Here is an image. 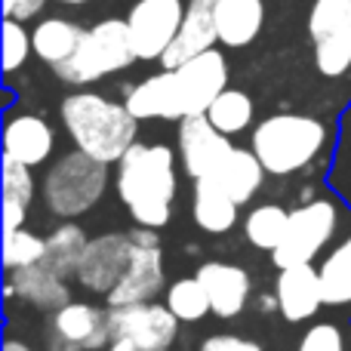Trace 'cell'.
<instances>
[{
	"label": "cell",
	"instance_id": "obj_1",
	"mask_svg": "<svg viewBox=\"0 0 351 351\" xmlns=\"http://www.w3.org/2000/svg\"><path fill=\"white\" fill-rule=\"evenodd\" d=\"M114 191L136 225L164 228L173 219L179 191L173 148L164 142H136L114 164Z\"/></svg>",
	"mask_w": 351,
	"mask_h": 351
},
{
	"label": "cell",
	"instance_id": "obj_2",
	"mask_svg": "<svg viewBox=\"0 0 351 351\" xmlns=\"http://www.w3.org/2000/svg\"><path fill=\"white\" fill-rule=\"evenodd\" d=\"M62 123L74 148L102 164H117L136 145L139 133V121L127 108V102H114L93 90H80L62 99Z\"/></svg>",
	"mask_w": 351,
	"mask_h": 351
},
{
	"label": "cell",
	"instance_id": "obj_3",
	"mask_svg": "<svg viewBox=\"0 0 351 351\" xmlns=\"http://www.w3.org/2000/svg\"><path fill=\"white\" fill-rule=\"evenodd\" d=\"M330 130L321 117L311 114H268L250 136V148L262 160L268 176H293L311 167L327 148Z\"/></svg>",
	"mask_w": 351,
	"mask_h": 351
},
{
	"label": "cell",
	"instance_id": "obj_4",
	"mask_svg": "<svg viewBox=\"0 0 351 351\" xmlns=\"http://www.w3.org/2000/svg\"><path fill=\"white\" fill-rule=\"evenodd\" d=\"M108 167L111 164L90 158L80 148H74V152L62 154L59 160H53L40 182V194H43L47 210L59 219H77L84 213H90L105 197Z\"/></svg>",
	"mask_w": 351,
	"mask_h": 351
},
{
	"label": "cell",
	"instance_id": "obj_5",
	"mask_svg": "<svg viewBox=\"0 0 351 351\" xmlns=\"http://www.w3.org/2000/svg\"><path fill=\"white\" fill-rule=\"evenodd\" d=\"M136 59L139 56H136L133 40H130L127 19H102L93 28H86L77 53L68 62H62L59 68H53V71L65 84L86 86V84H96V80L108 77V74L130 68Z\"/></svg>",
	"mask_w": 351,
	"mask_h": 351
},
{
	"label": "cell",
	"instance_id": "obj_6",
	"mask_svg": "<svg viewBox=\"0 0 351 351\" xmlns=\"http://www.w3.org/2000/svg\"><path fill=\"white\" fill-rule=\"evenodd\" d=\"M336 228H339V206H336V200L315 197L308 204L296 206V210H290V225H287V234L280 241V247L271 253V262L278 268L315 262L336 237Z\"/></svg>",
	"mask_w": 351,
	"mask_h": 351
},
{
	"label": "cell",
	"instance_id": "obj_7",
	"mask_svg": "<svg viewBox=\"0 0 351 351\" xmlns=\"http://www.w3.org/2000/svg\"><path fill=\"white\" fill-rule=\"evenodd\" d=\"M130 237H133V256H130V265L123 278L117 280V287L105 296V308L154 302V296L167 293V271L158 231L139 225L136 231H130Z\"/></svg>",
	"mask_w": 351,
	"mask_h": 351
},
{
	"label": "cell",
	"instance_id": "obj_8",
	"mask_svg": "<svg viewBox=\"0 0 351 351\" xmlns=\"http://www.w3.org/2000/svg\"><path fill=\"white\" fill-rule=\"evenodd\" d=\"M315 68L324 77L351 71V0H315L308 10Z\"/></svg>",
	"mask_w": 351,
	"mask_h": 351
},
{
	"label": "cell",
	"instance_id": "obj_9",
	"mask_svg": "<svg viewBox=\"0 0 351 351\" xmlns=\"http://www.w3.org/2000/svg\"><path fill=\"white\" fill-rule=\"evenodd\" d=\"M179 324L182 321L167 308V302H139L108 308L111 342L130 339L139 351H170L176 333H179Z\"/></svg>",
	"mask_w": 351,
	"mask_h": 351
},
{
	"label": "cell",
	"instance_id": "obj_10",
	"mask_svg": "<svg viewBox=\"0 0 351 351\" xmlns=\"http://www.w3.org/2000/svg\"><path fill=\"white\" fill-rule=\"evenodd\" d=\"M111 346L108 308L90 302H68L49 315L47 351H102Z\"/></svg>",
	"mask_w": 351,
	"mask_h": 351
},
{
	"label": "cell",
	"instance_id": "obj_11",
	"mask_svg": "<svg viewBox=\"0 0 351 351\" xmlns=\"http://www.w3.org/2000/svg\"><path fill=\"white\" fill-rule=\"evenodd\" d=\"M185 19V3L182 0H136V6L127 16L130 40L139 59L154 62L164 59Z\"/></svg>",
	"mask_w": 351,
	"mask_h": 351
},
{
	"label": "cell",
	"instance_id": "obj_12",
	"mask_svg": "<svg viewBox=\"0 0 351 351\" xmlns=\"http://www.w3.org/2000/svg\"><path fill=\"white\" fill-rule=\"evenodd\" d=\"M173 84L182 117L206 114V108L216 102L219 93L228 90V59L213 47L206 53L194 56L185 65L173 68Z\"/></svg>",
	"mask_w": 351,
	"mask_h": 351
},
{
	"label": "cell",
	"instance_id": "obj_13",
	"mask_svg": "<svg viewBox=\"0 0 351 351\" xmlns=\"http://www.w3.org/2000/svg\"><path fill=\"white\" fill-rule=\"evenodd\" d=\"M176 148H179V160L185 176L191 182H197L216 176V170L222 167V160L228 158V152L234 145H231V136L219 133L206 114H191L179 121Z\"/></svg>",
	"mask_w": 351,
	"mask_h": 351
},
{
	"label": "cell",
	"instance_id": "obj_14",
	"mask_svg": "<svg viewBox=\"0 0 351 351\" xmlns=\"http://www.w3.org/2000/svg\"><path fill=\"white\" fill-rule=\"evenodd\" d=\"M130 256H133V237L130 231H108V234H99L86 243V253L80 259V268L74 274L84 290L99 293V296H108L117 287V280L123 278L130 265Z\"/></svg>",
	"mask_w": 351,
	"mask_h": 351
},
{
	"label": "cell",
	"instance_id": "obj_15",
	"mask_svg": "<svg viewBox=\"0 0 351 351\" xmlns=\"http://www.w3.org/2000/svg\"><path fill=\"white\" fill-rule=\"evenodd\" d=\"M274 299H278V311L284 315V321L290 324L311 321L327 305L324 302L321 271L315 268V262L280 268L278 280H274Z\"/></svg>",
	"mask_w": 351,
	"mask_h": 351
},
{
	"label": "cell",
	"instance_id": "obj_16",
	"mask_svg": "<svg viewBox=\"0 0 351 351\" xmlns=\"http://www.w3.org/2000/svg\"><path fill=\"white\" fill-rule=\"evenodd\" d=\"M216 3L219 0H188L185 3V19L182 28L176 34V40L170 43V49L164 53L160 65L167 71L191 62L194 56L206 53L219 43V28H216Z\"/></svg>",
	"mask_w": 351,
	"mask_h": 351
},
{
	"label": "cell",
	"instance_id": "obj_17",
	"mask_svg": "<svg viewBox=\"0 0 351 351\" xmlns=\"http://www.w3.org/2000/svg\"><path fill=\"white\" fill-rule=\"evenodd\" d=\"M194 278L204 284L206 296H210V305H213V315L216 317L231 321V317H237L243 308H247L250 293H253L247 268L234 265V262L210 259L197 268Z\"/></svg>",
	"mask_w": 351,
	"mask_h": 351
},
{
	"label": "cell",
	"instance_id": "obj_18",
	"mask_svg": "<svg viewBox=\"0 0 351 351\" xmlns=\"http://www.w3.org/2000/svg\"><path fill=\"white\" fill-rule=\"evenodd\" d=\"M56 148V133L40 114H12L3 127V154L25 167H40Z\"/></svg>",
	"mask_w": 351,
	"mask_h": 351
},
{
	"label": "cell",
	"instance_id": "obj_19",
	"mask_svg": "<svg viewBox=\"0 0 351 351\" xmlns=\"http://www.w3.org/2000/svg\"><path fill=\"white\" fill-rule=\"evenodd\" d=\"M191 219L206 234H228L241 219V204L216 179L191 182Z\"/></svg>",
	"mask_w": 351,
	"mask_h": 351
},
{
	"label": "cell",
	"instance_id": "obj_20",
	"mask_svg": "<svg viewBox=\"0 0 351 351\" xmlns=\"http://www.w3.org/2000/svg\"><path fill=\"white\" fill-rule=\"evenodd\" d=\"M127 108L133 111L136 121H182L179 96H176L173 71H158L152 77L139 80L127 93Z\"/></svg>",
	"mask_w": 351,
	"mask_h": 351
},
{
	"label": "cell",
	"instance_id": "obj_21",
	"mask_svg": "<svg viewBox=\"0 0 351 351\" xmlns=\"http://www.w3.org/2000/svg\"><path fill=\"white\" fill-rule=\"evenodd\" d=\"M10 284L19 299H25L28 305H34V308H40V311H49V315L71 302V290H68L65 278L49 271L43 262L10 271Z\"/></svg>",
	"mask_w": 351,
	"mask_h": 351
},
{
	"label": "cell",
	"instance_id": "obj_22",
	"mask_svg": "<svg viewBox=\"0 0 351 351\" xmlns=\"http://www.w3.org/2000/svg\"><path fill=\"white\" fill-rule=\"evenodd\" d=\"M265 25V0H219L216 28L219 43L231 49L250 47Z\"/></svg>",
	"mask_w": 351,
	"mask_h": 351
},
{
	"label": "cell",
	"instance_id": "obj_23",
	"mask_svg": "<svg viewBox=\"0 0 351 351\" xmlns=\"http://www.w3.org/2000/svg\"><path fill=\"white\" fill-rule=\"evenodd\" d=\"M265 176H268L265 167H262V160L256 158L253 148H237L234 145L228 152V158L222 160V167L216 170V176H210V179H216L219 185H222L225 191L243 206L259 194Z\"/></svg>",
	"mask_w": 351,
	"mask_h": 351
},
{
	"label": "cell",
	"instance_id": "obj_24",
	"mask_svg": "<svg viewBox=\"0 0 351 351\" xmlns=\"http://www.w3.org/2000/svg\"><path fill=\"white\" fill-rule=\"evenodd\" d=\"M86 28H80L77 22L62 16H49L40 19L31 31V40H34V56L40 62H47L49 68H59L62 62H68L77 53L80 40H84Z\"/></svg>",
	"mask_w": 351,
	"mask_h": 351
},
{
	"label": "cell",
	"instance_id": "obj_25",
	"mask_svg": "<svg viewBox=\"0 0 351 351\" xmlns=\"http://www.w3.org/2000/svg\"><path fill=\"white\" fill-rule=\"evenodd\" d=\"M37 182L31 176V167L3 154V231L25 228V216L34 200Z\"/></svg>",
	"mask_w": 351,
	"mask_h": 351
},
{
	"label": "cell",
	"instance_id": "obj_26",
	"mask_svg": "<svg viewBox=\"0 0 351 351\" xmlns=\"http://www.w3.org/2000/svg\"><path fill=\"white\" fill-rule=\"evenodd\" d=\"M86 243H90V237L84 234V228H80L77 222H71V219H65L59 228L49 231L43 265L65 280L74 278L80 268V259H84V253H86Z\"/></svg>",
	"mask_w": 351,
	"mask_h": 351
},
{
	"label": "cell",
	"instance_id": "obj_27",
	"mask_svg": "<svg viewBox=\"0 0 351 351\" xmlns=\"http://www.w3.org/2000/svg\"><path fill=\"white\" fill-rule=\"evenodd\" d=\"M317 271L327 308H351V231L324 256Z\"/></svg>",
	"mask_w": 351,
	"mask_h": 351
},
{
	"label": "cell",
	"instance_id": "obj_28",
	"mask_svg": "<svg viewBox=\"0 0 351 351\" xmlns=\"http://www.w3.org/2000/svg\"><path fill=\"white\" fill-rule=\"evenodd\" d=\"M287 225H290V210H284L280 204H259L243 219V237L250 247L274 253L287 234Z\"/></svg>",
	"mask_w": 351,
	"mask_h": 351
},
{
	"label": "cell",
	"instance_id": "obj_29",
	"mask_svg": "<svg viewBox=\"0 0 351 351\" xmlns=\"http://www.w3.org/2000/svg\"><path fill=\"white\" fill-rule=\"evenodd\" d=\"M206 117L210 123L225 136H237V133H247L250 123L256 117V105L253 99L247 96L243 90H222L216 96V102L206 108Z\"/></svg>",
	"mask_w": 351,
	"mask_h": 351
},
{
	"label": "cell",
	"instance_id": "obj_30",
	"mask_svg": "<svg viewBox=\"0 0 351 351\" xmlns=\"http://www.w3.org/2000/svg\"><path fill=\"white\" fill-rule=\"evenodd\" d=\"M164 302L182 324H197L213 311L210 296H206L204 284H200L197 278L173 280V284L167 287V293H164Z\"/></svg>",
	"mask_w": 351,
	"mask_h": 351
},
{
	"label": "cell",
	"instance_id": "obj_31",
	"mask_svg": "<svg viewBox=\"0 0 351 351\" xmlns=\"http://www.w3.org/2000/svg\"><path fill=\"white\" fill-rule=\"evenodd\" d=\"M47 256V237L34 234L28 228L3 231V268L16 271V268H28L43 262Z\"/></svg>",
	"mask_w": 351,
	"mask_h": 351
},
{
	"label": "cell",
	"instance_id": "obj_32",
	"mask_svg": "<svg viewBox=\"0 0 351 351\" xmlns=\"http://www.w3.org/2000/svg\"><path fill=\"white\" fill-rule=\"evenodd\" d=\"M31 53H34V40L25 31V25L19 19H6L3 22V71L22 68Z\"/></svg>",
	"mask_w": 351,
	"mask_h": 351
},
{
	"label": "cell",
	"instance_id": "obj_33",
	"mask_svg": "<svg viewBox=\"0 0 351 351\" xmlns=\"http://www.w3.org/2000/svg\"><path fill=\"white\" fill-rule=\"evenodd\" d=\"M296 351H346V339L336 324H311L299 339Z\"/></svg>",
	"mask_w": 351,
	"mask_h": 351
},
{
	"label": "cell",
	"instance_id": "obj_34",
	"mask_svg": "<svg viewBox=\"0 0 351 351\" xmlns=\"http://www.w3.org/2000/svg\"><path fill=\"white\" fill-rule=\"evenodd\" d=\"M200 351H262L259 342L253 339H243V336H231V333H219L204 339Z\"/></svg>",
	"mask_w": 351,
	"mask_h": 351
},
{
	"label": "cell",
	"instance_id": "obj_35",
	"mask_svg": "<svg viewBox=\"0 0 351 351\" xmlns=\"http://www.w3.org/2000/svg\"><path fill=\"white\" fill-rule=\"evenodd\" d=\"M47 0H3V16L6 19H19V22H28L31 16L43 10Z\"/></svg>",
	"mask_w": 351,
	"mask_h": 351
},
{
	"label": "cell",
	"instance_id": "obj_36",
	"mask_svg": "<svg viewBox=\"0 0 351 351\" xmlns=\"http://www.w3.org/2000/svg\"><path fill=\"white\" fill-rule=\"evenodd\" d=\"M105 351H139V348H136L130 339H114V342H111V346L105 348Z\"/></svg>",
	"mask_w": 351,
	"mask_h": 351
},
{
	"label": "cell",
	"instance_id": "obj_37",
	"mask_svg": "<svg viewBox=\"0 0 351 351\" xmlns=\"http://www.w3.org/2000/svg\"><path fill=\"white\" fill-rule=\"evenodd\" d=\"M3 351H34V348L25 346V342H19V339H6L3 342Z\"/></svg>",
	"mask_w": 351,
	"mask_h": 351
},
{
	"label": "cell",
	"instance_id": "obj_38",
	"mask_svg": "<svg viewBox=\"0 0 351 351\" xmlns=\"http://www.w3.org/2000/svg\"><path fill=\"white\" fill-rule=\"evenodd\" d=\"M59 3H65V6H84V3H90V0H59Z\"/></svg>",
	"mask_w": 351,
	"mask_h": 351
}]
</instances>
